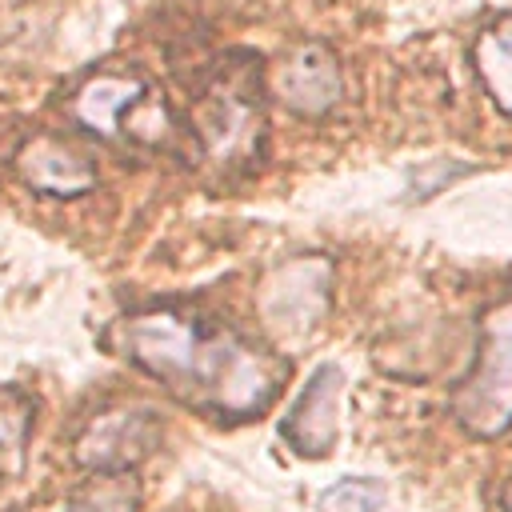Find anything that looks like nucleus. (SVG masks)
Masks as SVG:
<instances>
[{
    "label": "nucleus",
    "mask_w": 512,
    "mask_h": 512,
    "mask_svg": "<svg viewBox=\"0 0 512 512\" xmlns=\"http://www.w3.org/2000/svg\"><path fill=\"white\" fill-rule=\"evenodd\" d=\"M272 88H276V96H280L284 108H292L300 116H324L340 100L344 76H340L336 56L324 44H300L276 68Z\"/></svg>",
    "instance_id": "nucleus-6"
},
{
    "label": "nucleus",
    "mask_w": 512,
    "mask_h": 512,
    "mask_svg": "<svg viewBox=\"0 0 512 512\" xmlns=\"http://www.w3.org/2000/svg\"><path fill=\"white\" fill-rule=\"evenodd\" d=\"M316 512H392V508L380 480H340L320 496Z\"/></svg>",
    "instance_id": "nucleus-11"
},
{
    "label": "nucleus",
    "mask_w": 512,
    "mask_h": 512,
    "mask_svg": "<svg viewBox=\"0 0 512 512\" xmlns=\"http://www.w3.org/2000/svg\"><path fill=\"white\" fill-rule=\"evenodd\" d=\"M160 444V420L152 408H120L96 416L80 436H76V460L92 472L116 476L136 468L152 448Z\"/></svg>",
    "instance_id": "nucleus-4"
},
{
    "label": "nucleus",
    "mask_w": 512,
    "mask_h": 512,
    "mask_svg": "<svg viewBox=\"0 0 512 512\" xmlns=\"http://www.w3.org/2000/svg\"><path fill=\"white\" fill-rule=\"evenodd\" d=\"M504 508H508V512H512V488H508V504H504Z\"/></svg>",
    "instance_id": "nucleus-13"
},
{
    "label": "nucleus",
    "mask_w": 512,
    "mask_h": 512,
    "mask_svg": "<svg viewBox=\"0 0 512 512\" xmlns=\"http://www.w3.org/2000/svg\"><path fill=\"white\" fill-rule=\"evenodd\" d=\"M476 72L492 104L512 116V20L488 28L476 40Z\"/></svg>",
    "instance_id": "nucleus-9"
},
{
    "label": "nucleus",
    "mask_w": 512,
    "mask_h": 512,
    "mask_svg": "<svg viewBox=\"0 0 512 512\" xmlns=\"http://www.w3.org/2000/svg\"><path fill=\"white\" fill-rule=\"evenodd\" d=\"M260 104L252 92L236 80H216L196 112V132L212 160L220 164H244L260 152Z\"/></svg>",
    "instance_id": "nucleus-3"
},
{
    "label": "nucleus",
    "mask_w": 512,
    "mask_h": 512,
    "mask_svg": "<svg viewBox=\"0 0 512 512\" xmlns=\"http://www.w3.org/2000/svg\"><path fill=\"white\" fill-rule=\"evenodd\" d=\"M460 428L492 440L512 424V300L496 304L480 328V356L452 396Z\"/></svg>",
    "instance_id": "nucleus-2"
},
{
    "label": "nucleus",
    "mask_w": 512,
    "mask_h": 512,
    "mask_svg": "<svg viewBox=\"0 0 512 512\" xmlns=\"http://www.w3.org/2000/svg\"><path fill=\"white\" fill-rule=\"evenodd\" d=\"M144 104V84L136 76H116V72H104V76H92L76 100H72V116L100 132L104 140H116L124 132V116L132 108Z\"/></svg>",
    "instance_id": "nucleus-8"
},
{
    "label": "nucleus",
    "mask_w": 512,
    "mask_h": 512,
    "mask_svg": "<svg viewBox=\"0 0 512 512\" xmlns=\"http://www.w3.org/2000/svg\"><path fill=\"white\" fill-rule=\"evenodd\" d=\"M20 176L48 196H80L96 184V168L64 140L40 136L20 152Z\"/></svg>",
    "instance_id": "nucleus-7"
},
{
    "label": "nucleus",
    "mask_w": 512,
    "mask_h": 512,
    "mask_svg": "<svg viewBox=\"0 0 512 512\" xmlns=\"http://www.w3.org/2000/svg\"><path fill=\"white\" fill-rule=\"evenodd\" d=\"M28 428H32V408L20 396H0V484H8L24 464Z\"/></svg>",
    "instance_id": "nucleus-10"
},
{
    "label": "nucleus",
    "mask_w": 512,
    "mask_h": 512,
    "mask_svg": "<svg viewBox=\"0 0 512 512\" xmlns=\"http://www.w3.org/2000/svg\"><path fill=\"white\" fill-rule=\"evenodd\" d=\"M340 392H344V372L340 364H320L312 372V380L304 384V392L296 396V404L288 408L280 436L300 452V456H328L340 432Z\"/></svg>",
    "instance_id": "nucleus-5"
},
{
    "label": "nucleus",
    "mask_w": 512,
    "mask_h": 512,
    "mask_svg": "<svg viewBox=\"0 0 512 512\" xmlns=\"http://www.w3.org/2000/svg\"><path fill=\"white\" fill-rule=\"evenodd\" d=\"M64 512H120V504H112V500H76V504H68Z\"/></svg>",
    "instance_id": "nucleus-12"
},
{
    "label": "nucleus",
    "mask_w": 512,
    "mask_h": 512,
    "mask_svg": "<svg viewBox=\"0 0 512 512\" xmlns=\"http://www.w3.org/2000/svg\"><path fill=\"white\" fill-rule=\"evenodd\" d=\"M112 340L120 356L160 380L164 392L216 420H248L268 412L288 380L284 356L252 344L204 312H132L116 320Z\"/></svg>",
    "instance_id": "nucleus-1"
}]
</instances>
